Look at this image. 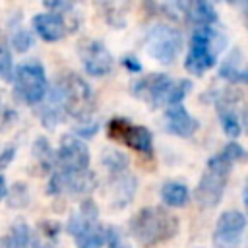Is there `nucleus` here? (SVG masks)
<instances>
[{
	"mask_svg": "<svg viewBox=\"0 0 248 248\" xmlns=\"http://www.w3.org/2000/svg\"><path fill=\"white\" fill-rule=\"evenodd\" d=\"M95 95L89 83L78 74L60 76L48 93V99L41 110V120L46 128H54L66 116L85 120L93 112Z\"/></svg>",
	"mask_w": 248,
	"mask_h": 248,
	"instance_id": "1",
	"label": "nucleus"
},
{
	"mask_svg": "<svg viewBox=\"0 0 248 248\" xmlns=\"http://www.w3.org/2000/svg\"><path fill=\"white\" fill-rule=\"evenodd\" d=\"M192 89L190 79H172L167 74H149L132 83V95L145 101L151 108L174 107Z\"/></svg>",
	"mask_w": 248,
	"mask_h": 248,
	"instance_id": "2",
	"label": "nucleus"
},
{
	"mask_svg": "<svg viewBox=\"0 0 248 248\" xmlns=\"http://www.w3.org/2000/svg\"><path fill=\"white\" fill-rule=\"evenodd\" d=\"M130 232L138 244L151 248L178 232V219L163 207H143L132 217Z\"/></svg>",
	"mask_w": 248,
	"mask_h": 248,
	"instance_id": "3",
	"label": "nucleus"
},
{
	"mask_svg": "<svg viewBox=\"0 0 248 248\" xmlns=\"http://www.w3.org/2000/svg\"><path fill=\"white\" fill-rule=\"evenodd\" d=\"M223 45H225V37L213 27L196 29L190 39V50L186 54L184 68L194 76L205 74L215 64L217 54L221 52Z\"/></svg>",
	"mask_w": 248,
	"mask_h": 248,
	"instance_id": "4",
	"label": "nucleus"
},
{
	"mask_svg": "<svg viewBox=\"0 0 248 248\" xmlns=\"http://www.w3.org/2000/svg\"><path fill=\"white\" fill-rule=\"evenodd\" d=\"M66 229L78 248H101L105 244L107 229L99 223V207L93 200L81 202L79 211L70 215Z\"/></svg>",
	"mask_w": 248,
	"mask_h": 248,
	"instance_id": "5",
	"label": "nucleus"
},
{
	"mask_svg": "<svg viewBox=\"0 0 248 248\" xmlns=\"http://www.w3.org/2000/svg\"><path fill=\"white\" fill-rule=\"evenodd\" d=\"M231 167L232 163L219 151L217 155H213L209 161H207V167L196 186V202L202 205V207H215L223 194H225V188H227V182H229V174H231Z\"/></svg>",
	"mask_w": 248,
	"mask_h": 248,
	"instance_id": "6",
	"label": "nucleus"
},
{
	"mask_svg": "<svg viewBox=\"0 0 248 248\" xmlns=\"http://www.w3.org/2000/svg\"><path fill=\"white\" fill-rule=\"evenodd\" d=\"M145 48L161 64H170L182 48V33L169 23H155L145 33Z\"/></svg>",
	"mask_w": 248,
	"mask_h": 248,
	"instance_id": "7",
	"label": "nucleus"
},
{
	"mask_svg": "<svg viewBox=\"0 0 248 248\" xmlns=\"http://www.w3.org/2000/svg\"><path fill=\"white\" fill-rule=\"evenodd\" d=\"M16 93L27 105H37L46 97V74L39 62H23L14 72Z\"/></svg>",
	"mask_w": 248,
	"mask_h": 248,
	"instance_id": "8",
	"label": "nucleus"
},
{
	"mask_svg": "<svg viewBox=\"0 0 248 248\" xmlns=\"http://www.w3.org/2000/svg\"><path fill=\"white\" fill-rule=\"evenodd\" d=\"M107 134L110 140H116L147 157L153 155V136L145 126L132 124L130 120L124 118H112L107 124Z\"/></svg>",
	"mask_w": 248,
	"mask_h": 248,
	"instance_id": "9",
	"label": "nucleus"
},
{
	"mask_svg": "<svg viewBox=\"0 0 248 248\" xmlns=\"http://www.w3.org/2000/svg\"><path fill=\"white\" fill-rule=\"evenodd\" d=\"M89 169V149L83 140L76 136H64L54 153V170L81 172Z\"/></svg>",
	"mask_w": 248,
	"mask_h": 248,
	"instance_id": "10",
	"label": "nucleus"
},
{
	"mask_svg": "<svg viewBox=\"0 0 248 248\" xmlns=\"http://www.w3.org/2000/svg\"><path fill=\"white\" fill-rule=\"evenodd\" d=\"M244 229H246L244 213L236 209L223 211L213 229V246L215 248H236L242 240Z\"/></svg>",
	"mask_w": 248,
	"mask_h": 248,
	"instance_id": "11",
	"label": "nucleus"
},
{
	"mask_svg": "<svg viewBox=\"0 0 248 248\" xmlns=\"http://www.w3.org/2000/svg\"><path fill=\"white\" fill-rule=\"evenodd\" d=\"M97 186V176L87 169L81 172H60L54 170L48 180L46 192L50 196L58 194H87Z\"/></svg>",
	"mask_w": 248,
	"mask_h": 248,
	"instance_id": "12",
	"label": "nucleus"
},
{
	"mask_svg": "<svg viewBox=\"0 0 248 248\" xmlns=\"http://www.w3.org/2000/svg\"><path fill=\"white\" fill-rule=\"evenodd\" d=\"M79 56L85 72L93 78H103L112 70V54L101 41H83L79 45Z\"/></svg>",
	"mask_w": 248,
	"mask_h": 248,
	"instance_id": "13",
	"label": "nucleus"
},
{
	"mask_svg": "<svg viewBox=\"0 0 248 248\" xmlns=\"http://www.w3.org/2000/svg\"><path fill=\"white\" fill-rule=\"evenodd\" d=\"M240 99L238 91H219L215 95V107H217V114H219V120H221V126H223V132L234 140L238 138L240 134V122H238V116H236V101Z\"/></svg>",
	"mask_w": 248,
	"mask_h": 248,
	"instance_id": "14",
	"label": "nucleus"
},
{
	"mask_svg": "<svg viewBox=\"0 0 248 248\" xmlns=\"http://www.w3.org/2000/svg\"><path fill=\"white\" fill-rule=\"evenodd\" d=\"M198 126H200L198 120L182 105H174L165 110V130L169 134H174L180 138H190L196 134Z\"/></svg>",
	"mask_w": 248,
	"mask_h": 248,
	"instance_id": "15",
	"label": "nucleus"
},
{
	"mask_svg": "<svg viewBox=\"0 0 248 248\" xmlns=\"http://www.w3.org/2000/svg\"><path fill=\"white\" fill-rule=\"evenodd\" d=\"M33 29L43 41L54 43L60 41L66 35V21L60 14L48 12V14H37L33 17Z\"/></svg>",
	"mask_w": 248,
	"mask_h": 248,
	"instance_id": "16",
	"label": "nucleus"
},
{
	"mask_svg": "<svg viewBox=\"0 0 248 248\" xmlns=\"http://www.w3.org/2000/svg\"><path fill=\"white\" fill-rule=\"evenodd\" d=\"M136 188H138V180L128 170L110 174V200H112V205L114 207L128 205L136 196Z\"/></svg>",
	"mask_w": 248,
	"mask_h": 248,
	"instance_id": "17",
	"label": "nucleus"
},
{
	"mask_svg": "<svg viewBox=\"0 0 248 248\" xmlns=\"http://www.w3.org/2000/svg\"><path fill=\"white\" fill-rule=\"evenodd\" d=\"M184 19L200 27H213L217 23V12L209 2H188L184 8Z\"/></svg>",
	"mask_w": 248,
	"mask_h": 248,
	"instance_id": "18",
	"label": "nucleus"
},
{
	"mask_svg": "<svg viewBox=\"0 0 248 248\" xmlns=\"http://www.w3.org/2000/svg\"><path fill=\"white\" fill-rule=\"evenodd\" d=\"M188 188L186 184L182 182H176V180H170V182H165L163 188H161V200L170 205V207H182L188 203Z\"/></svg>",
	"mask_w": 248,
	"mask_h": 248,
	"instance_id": "19",
	"label": "nucleus"
},
{
	"mask_svg": "<svg viewBox=\"0 0 248 248\" xmlns=\"http://www.w3.org/2000/svg\"><path fill=\"white\" fill-rule=\"evenodd\" d=\"M101 163L107 167V170H108L110 174H116V172H124V170H128L130 159H128L122 151H116V149H105L103 155H101Z\"/></svg>",
	"mask_w": 248,
	"mask_h": 248,
	"instance_id": "20",
	"label": "nucleus"
},
{
	"mask_svg": "<svg viewBox=\"0 0 248 248\" xmlns=\"http://www.w3.org/2000/svg\"><path fill=\"white\" fill-rule=\"evenodd\" d=\"M240 52L234 48L219 66V78L227 79V81H238V74H240Z\"/></svg>",
	"mask_w": 248,
	"mask_h": 248,
	"instance_id": "21",
	"label": "nucleus"
},
{
	"mask_svg": "<svg viewBox=\"0 0 248 248\" xmlns=\"http://www.w3.org/2000/svg\"><path fill=\"white\" fill-rule=\"evenodd\" d=\"M33 155H35V159L39 161V165H41L45 170L54 169V151H52L50 143H48L45 138H39V140L33 143Z\"/></svg>",
	"mask_w": 248,
	"mask_h": 248,
	"instance_id": "22",
	"label": "nucleus"
},
{
	"mask_svg": "<svg viewBox=\"0 0 248 248\" xmlns=\"http://www.w3.org/2000/svg\"><path fill=\"white\" fill-rule=\"evenodd\" d=\"M8 238H10L17 248H27L29 244H33V232H31V229H29L23 221H17V223L12 227V231L8 232Z\"/></svg>",
	"mask_w": 248,
	"mask_h": 248,
	"instance_id": "23",
	"label": "nucleus"
},
{
	"mask_svg": "<svg viewBox=\"0 0 248 248\" xmlns=\"http://www.w3.org/2000/svg\"><path fill=\"white\" fill-rule=\"evenodd\" d=\"M221 153L234 165V163H242V161H246L248 159V151L240 145V143H236V141H229L223 149H221Z\"/></svg>",
	"mask_w": 248,
	"mask_h": 248,
	"instance_id": "24",
	"label": "nucleus"
},
{
	"mask_svg": "<svg viewBox=\"0 0 248 248\" xmlns=\"http://www.w3.org/2000/svg\"><path fill=\"white\" fill-rule=\"evenodd\" d=\"M0 78L4 81H14V62L6 46H0Z\"/></svg>",
	"mask_w": 248,
	"mask_h": 248,
	"instance_id": "25",
	"label": "nucleus"
},
{
	"mask_svg": "<svg viewBox=\"0 0 248 248\" xmlns=\"http://www.w3.org/2000/svg\"><path fill=\"white\" fill-rule=\"evenodd\" d=\"M12 45L16 46V50L25 52L29 46H33V37H31L29 31H25V29H17L16 35L12 37Z\"/></svg>",
	"mask_w": 248,
	"mask_h": 248,
	"instance_id": "26",
	"label": "nucleus"
},
{
	"mask_svg": "<svg viewBox=\"0 0 248 248\" xmlns=\"http://www.w3.org/2000/svg\"><path fill=\"white\" fill-rule=\"evenodd\" d=\"M12 192H16V198L10 200V205H14V207H21V205L27 203L29 194H27V188H25L23 184H16V186L12 188Z\"/></svg>",
	"mask_w": 248,
	"mask_h": 248,
	"instance_id": "27",
	"label": "nucleus"
},
{
	"mask_svg": "<svg viewBox=\"0 0 248 248\" xmlns=\"http://www.w3.org/2000/svg\"><path fill=\"white\" fill-rule=\"evenodd\" d=\"M105 242L108 244V248H128L120 236V232L116 229H107V236H105Z\"/></svg>",
	"mask_w": 248,
	"mask_h": 248,
	"instance_id": "28",
	"label": "nucleus"
},
{
	"mask_svg": "<svg viewBox=\"0 0 248 248\" xmlns=\"http://www.w3.org/2000/svg\"><path fill=\"white\" fill-rule=\"evenodd\" d=\"M99 130V124L97 122H85V124H81V126H78L76 128V138H79V140H83V138H91L95 132Z\"/></svg>",
	"mask_w": 248,
	"mask_h": 248,
	"instance_id": "29",
	"label": "nucleus"
},
{
	"mask_svg": "<svg viewBox=\"0 0 248 248\" xmlns=\"http://www.w3.org/2000/svg\"><path fill=\"white\" fill-rule=\"evenodd\" d=\"M122 66H124L126 70L134 72V74L141 72V64H140L138 58H134V56H124V58H122Z\"/></svg>",
	"mask_w": 248,
	"mask_h": 248,
	"instance_id": "30",
	"label": "nucleus"
},
{
	"mask_svg": "<svg viewBox=\"0 0 248 248\" xmlns=\"http://www.w3.org/2000/svg\"><path fill=\"white\" fill-rule=\"evenodd\" d=\"M45 6L50 8V10H54V14H60V16H62V12L72 10V4L70 2H45Z\"/></svg>",
	"mask_w": 248,
	"mask_h": 248,
	"instance_id": "31",
	"label": "nucleus"
},
{
	"mask_svg": "<svg viewBox=\"0 0 248 248\" xmlns=\"http://www.w3.org/2000/svg\"><path fill=\"white\" fill-rule=\"evenodd\" d=\"M14 155H16V147H8V149L0 155V169H4L6 165H10L12 159H14Z\"/></svg>",
	"mask_w": 248,
	"mask_h": 248,
	"instance_id": "32",
	"label": "nucleus"
},
{
	"mask_svg": "<svg viewBox=\"0 0 248 248\" xmlns=\"http://www.w3.org/2000/svg\"><path fill=\"white\" fill-rule=\"evenodd\" d=\"M8 196V186H6V180H4V176L0 174V200H4Z\"/></svg>",
	"mask_w": 248,
	"mask_h": 248,
	"instance_id": "33",
	"label": "nucleus"
},
{
	"mask_svg": "<svg viewBox=\"0 0 248 248\" xmlns=\"http://www.w3.org/2000/svg\"><path fill=\"white\" fill-rule=\"evenodd\" d=\"M238 81H242V83H246V85H248V66L240 70V74H238Z\"/></svg>",
	"mask_w": 248,
	"mask_h": 248,
	"instance_id": "34",
	"label": "nucleus"
},
{
	"mask_svg": "<svg viewBox=\"0 0 248 248\" xmlns=\"http://www.w3.org/2000/svg\"><path fill=\"white\" fill-rule=\"evenodd\" d=\"M242 124H244V128H246V132H248V108H246L244 114H242Z\"/></svg>",
	"mask_w": 248,
	"mask_h": 248,
	"instance_id": "35",
	"label": "nucleus"
},
{
	"mask_svg": "<svg viewBox=\"0 0 248 248\" xmlns=\"http://www.w3.org/2000/svg\"><path fill=\"white\" fill-rule=\"evenodd\" d=\"M244 205H246V209H248V184H246V188H244Z\"/></svg>",
	"mask_w": 248,
	"mask_h": 248,
	"instance_id": "36",
	"label": "nucleus"
},
{
	"mask_svg": "<svg viewBox=\"0 0 248 248\" xmlns=\"http://www.w3.org/2000/svg\"><path fill=\"white\" fill-rule=\"evenodd\" d=\"M244 10H246V27H248V4H244Z\"/></svg>",
	"mask_w": 248,
	"mask_h": 248,
	"instance_id": "37",
	"label": "nucleus"
},
{
	"mask_svg": "<svg viewBox=\"0 0 248 248\" xmlns=\"http://www.w3.org/2000/svg\"><path fill=\"white\" fill-rule=\"evenodd\" d=\"M45 248H54V246H45Z\"/></svg>",
	"mask_w": 248,
	"mask_h": 248,
	"instance_id": "38",
	"label": "nucleus"
}]
</instances>
